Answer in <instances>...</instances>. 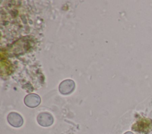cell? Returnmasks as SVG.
<instances>
[{"label":"cell","mask_w":152,"mask_h":134,"mask_svg":"<svg viewBox=\"0 0 152 134\" xmlns=\"http://www.w3.org/2000/svg\"><path fill=\"white\" fill-rule=\"evenodd\" d=\"M25 104L30 107H36L40 103L39 96L36 94H30L27 95L24 100Z\"/></svg>","instance_id":"5b68a950"},{"label":"cell","mask_w":152,"mask_h":134,"mask_svg":"<svg viewBox=\"0 0 152 134\" xmlns=\"http://www.w3.org/2000/svg\"><path fill=\"white\" fill-rule=\"evenodd\" d=\"M132 129L137 132L148 134L152 130V120L149 118L141 117L134 123Z\"/></svg>","instance_id":"6da1fadb"},{"label":"cell","mask_w":152,"mask_h":134,"mask_svg":"<svg viewBox=\"0 0 152 134\" xmlns=\"http://www.w3.org/2000/svg\"><path fill=\"white\" fill-rule=\"evenodd\" d=\"M37 120L40 126L48 127L52 125L53 122V118L50 113L43 112L37 116Z\"/></svg>","instance_id":"7a4b0ae2"},{"label":"cell","mask_w":152,"mask_h":134,"mask_svg":"<svg viewBox=\"0 0 152 134\" xmlns=\"http://www.w3.org/2000/svg\"><path fill=\"white\" fill-rule=\"evenodd\" d=\"M75 84L71 80H66L62 81L59 87V91L63 94H68L74 89Z\"/></svg>","instance_id":"277c9868"},{"label":"cell","mask_w":152,"mask_h":134,"mask_svg":"<svg viewBox=\"0 0 152 134\" xmlns=\"http://www.w3.org/2000/svg\"><path fill=\"white\" fill-rule=\"evenodd\" d=\"M124 134H133V133L132 132H126Z\"/></svg>","instance_id":"8992f818"},{"label":"cell","mask_w":152,"mask_h":134,"mask_svg":"<svg viewBox=\"0 0 152 134\" xmlns=\"http://www.w3.org/2000/svg\"><path fill=\"white\" fill-rule=\"evenodd\" d=\"M8 123L12 126L18 128L22 126L23 123V117L20 115L16 112L10 113L7 117Z\"/></svg>","instance_id":"3957f363"}]
</instances>
